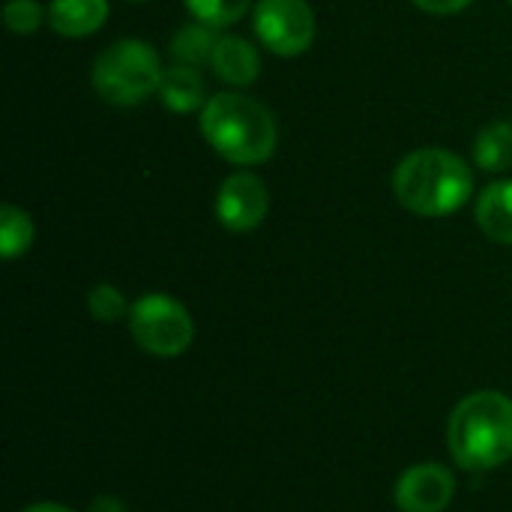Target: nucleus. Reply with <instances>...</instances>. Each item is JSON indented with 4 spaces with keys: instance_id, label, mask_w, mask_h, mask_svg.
<instances>
[{
    "instance_id": "obj_1",
    "label": "nucleus",
    "mask_w": 512,
    "mask_h": 512,
    "mask_svg": "<svg viewBox=\"0 0 512 512\" xmlns=\"http://www.w3.org/2000/svg\"><path fill=\"white\" fill-rule=\"evenodd\" d=\"M396 201L420 219H444L474 195V165L444 147H420L393 171Z\"/></svg>"
},
{
    "instance_id": "obj_2",
    "label": "nucleus",
    "mask_w": 512,
    "mask_h": 512,
    "mask_svg": "<svg viewBox=\"0 0 512 512\" xmlns=\"http://www.w3.org/2000/svg\"><path fill=\"white\" fill-rule=\"evenodd\" d=\"M201 135L216 156L237 168L264 165L279 147V123L273 111L240 90H222L201 108Z\"/></svg>"
},
{
    "instance_id": "obj_3",
    "label": "nucleus",
    "mask_w": 512,
    "mask_h": 512,
    "mask_svg": "<svg viewBox=\"0 0 512 512\" xmlns=\"http://www.w3.org/2000/svg\"><path fill=\"white\" fill-rule=\"evenodd\" d=\"M447 447L465 471H495L512 459V399L501 390L465 396L447 423Z\"/></svg>"
},
{
    "instance_id": "obj_4",
    "label": "nucleus",
    "mask_w": 512,
    "mask_h": 512,
    "mask_svg": "<svg viewBox=\"0 0 512 512\" xmlns=\"http://www.w3.org/2000/svg\"><path fill=\"white\" fill-rule=\"evenodd\" d=\"M165 66L159 51L144 39H117L102 48L90 69L96 96L117 108H135L159 93Z\"/></svg>"
},
{
    "instance_id": "obj_5",
    "label": "nucleus",
    "mask_w": 512,
    "mask_h": 512,
    "mask_svg": "<svg viewBox=\"0 0 512 512\" xmlns=\"http://www.w3.org/2000/svg\"><path fill=\"white\" fill-rule=\"evenodd\" d=\"M129 333L141 351L159 360H174L192 348L195 321L177 297L144 294L129 309Z\"/></svg>"
},
{
    "instance_id": "obj_6",
    "label": "nucleus",
    "mask_w": 512,
    "mask_h": 512,
    "mask_svg": "<svg viewBox=\"0 0 512 512\" xmlns=\"http://www.w3.org/2000/svg\"><path fill=\"white\" fill-rule=\"evenodd\" d=\"M252 30L276 57H300L312 48L318 21L309 0H255Z\"/></svg>"
},
{
    "instance_id": "obj_7",
    "label": "nucleus",
    "mask_w": 512,
    "mask_h": 512,
    "mask_svg": "<svg viewBox=\"0 0 512 512\" xmlns=\"http://www.w3.org/2000/svg\"><path fill=\"white\" fill-rule=\"evenodd\" d=\"M216 222L231 234H249L270 213V189L252 171H234L222 180L213 201Z\"/></svg>"
},
{
    "instance_id": "obj_8",
    "label": "nucleus",
    "mask_w": 512,
    "mask_h": 512,
    "mask_svg": "<svg viewBox=\"0 0 512 512\" xmlns=\"http://www.w3.org/2000/svg\"><path fill=\"white\" fill-rule=\"evenodd\" d=\"M399 512H447L456 498V474L438 462H420L396 480Z\"/></svg>"
},
{
    "instance_id": "obj_9",
    "label": "nucleus",
    "mask_w": 512,
    "mask_h": 512,
    "mask_svg": "<svg viewBox=\"0 0 512 512\" xmlns=\"http://www.w3.org/2000/svg\"><path fill=\"white\" fill-rule=\"evenodd\" d=\"M210 69L228 87L243 90V87H249V84H255L261 78V51L246 36L222 33L219 42H216V51H213Z\"/></svg>"
},
{
    "instance_id": "obj_10",
    "label": "nucleus",
    "mask_w": 512,
    "mask_h": 512,
    "mask_svg": "<svg viewBox=\"0 0 512 512\" xmlns=\"http://www.w3.org/2000/svg\"><path fill=\"white\" fill-rule=\"evenodd\" d=\"M111 15L108 0H51L48 3V27L66 39H84L105 27Z\"/></svg>"
},
{
    "instance_id": "obj_11",
    "label": "nucleus",
    "mask_w": 512,
    "mask_h": 512,
    "mask_svg": "<svg viewBox=\"0 0 512 512\" xmlns=\"http://www.w3.org/2000/svg\"><path fill=\"white\" fill-rule=\"evenodd\" d=\"M159 102L174 111V114H192L207 105V81L201 75V69L195 66H183V63H171L162 75V84H159Z\"/></svg>"
},
{
    "instance_id": "obj_12",
    "label": "nucleus",
    "mask_w": 512,
    "mask_h": 512,
    "mask_svg": "<svg viewBox=\"0 0 512 512\" xmlns=\"http://www.w3.org/2000/svg\"><path fill=\"white\" fill-rule=\"evenodd\" d=\"M474 219L492 243L512 246V180H495L480 192Z\"/></svg>"
},
{
    "instance_id": "obj_13",
    "label": "nucleus",
    "mask_w": 512,
    "mask_h": 512,
    "mask_svg": "<svg viewBox=\"0 0 512 512\" xmlns=\"http://www.w3.org/2000/svg\"><path fill=\"white\" fill-rule=\"evenodd\" d=\"M474 165L486 174H504L512 168V123L492 120L474 138Z\"/></svg>"
},
{
    "instance_id": "obj_14",
    "label": "nucleus",
    "mask_w": 512,
    "mask_h": 512,
    "mask_svg": "<svg viewBox=\"0 0 512 512\" xmlns=\"http://www.w3.org/2000/svg\"><path fill=\"white\" fill-rule=\"evenodd\" d=\"M216 42H219V33L216 27L210 24H201V21H189L183 24L174 36H171V60L174 63H183V66H210L213 60V51H216Z\"/></svg>"
},
{
    "instance_id": "obj_15",
    "label": "nucleus",
    "mask_w": 512,
    "mask_h": 512,
    "mask_svg": "<svg viewBox=\"0 0 512 512\" xmlns=\"http://www.w3.org/2000/svg\"><path fill=\"white\" fill-rule=\"evenodd\" d=\"M33 240H36V225L30 213L15 204H3L0 207V255L6 261H15L30 252Z\"/></svg>"
},
{
    "instance_id": "obj_16",
    "label": "nucleus",
    "mask_w": 512,
    "mask_h": 512,
    "mask_svg": "<svg viewBox=\"0 0 512 512\" xmlns=\"http://www.w3.org/2000/svg\"><path fill=\"white\" fill-rule=\"evenodd\" d=\"M183 3H186V9L192 12L195 21L210 24L216 30H225V27L237 24L252 6V0H183Z\"/></svg>"
},
{
    "instance_id": "obj_17",
    "label": "nucleus",
    "mask_w": 512,
    "mask_h": 512,
    "mask_svg": "<svg viewBox=\"0 0 512 512\" xmlns=\"http://www.w3.org/2000/svg\"><path fill=\"white\" fill-rule=\"evenodd\" d=\"M129 303L126 294L111 285V282H99L87 291V315L99 324H114L120 318H129Z\"/></svg>"
},
{
    "instance_id": "obj_18",
    "label": "nucleus",
    "mask_w": 512,
    "mask_h": 512,
    "mask_svg": "<svg viewBox=\"0 0 512 512\" xmlns=\"http://www.w3.org/2000/svg\"><path fill=\"white\" fill-rule=\"evenodd\" d=\"M48 21V6L39 0H6L3 6V24L15 36H30Z\"/></svg>"
},
{
    "instance_id": "obj_19",
    "label": "nucleus",
    "mask_w": 512,
    "mask_h": 512,
    "mask_svg": "<svg viewBox=\"0 0 512 512\" xmlns=\"http://www.w3.org/2000/svg\"><path fill=\"white\" fill-rule=\"evenodd\" d=\"M411 3L429 15H456V12L468 9L474 0H411Z\"/></svg>"
},
{
    "instance_id": "obj_20",
    "label": "nucleus",
    "mask_w": 512,
    "mask_h": 512,
    "mask_svg": "<svg viewBox=\"0 0 512 512\" xmlns=\"http://www.w3.org/2000/svg\"><path fill=\"white\" fill-rule=\"evenodd\" d=\"M87 512H129V507L117 495H99V498L90 501Z\"/></svg>"
},
{
    "instance_id": "obj_21",
    "label": "nucleus",
    "mask_w": 512,
    "mask_h": 512,
    "mask_svg": "<svg viewBox=\"0 0 512 512\" xmlns=\"http://www.w3.org/2000/svg\"><path fill=\"white\" fill-rule=\"evenodd\" d=\"M21 512H75L72 507H66V504H54V501H39V504H30L27 510Z\"/></svg>"
},
{
    "instance_id": "obj_22",
    "label": "nucleus",
    "mask_w": 512,
    "mask_h": 512,
    "mask_svg": "<svg viewBox=\"0 0 512 512\" xmlns=\"http://www.w3.org/2000/svg\"><path fill=\"white\" fill-rule=\"evenodd\" d=\"M123 3H147V0H123Z\"/></svg>"
},
{
    "instance_id": "obj_23",
    "label": "nucleus",
    "mask_w": 512,
    "mask_h": 512,
    "mask_svg": "<svg viewBox=\"0 0 512 512\" xmlns=\"http://www.w3.org/2000/svg\"><path fill=\"white\" fill-rule=\"evenodd\" d=\"M507 3H510V6H512V0H507Z\"/></svg>"
}]
</instances>
